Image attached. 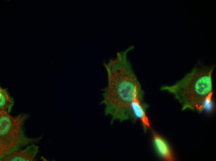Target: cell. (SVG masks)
<instances>
[{"label": "cell", "instance_id": "obj_1", "mask_svg": "<svg viewBox=\"0 0 216 161\" xmlns=\"http://www.w3.org/2000/svg\"><path fill=\"white\" fill-rule=\"evenodd\" d=\"M106 86L102 90L100 104L104 106L111 124L132 120L130 107L136 98L144 99V92L137 77L127 60L125 54L106 66Z\"/></svg>", "mask_w": 216, "mask_h": 161}, {"label": "cell", "instance_id": "obj_2", "mask_svg": "<svg viewBox=\"0 0 216 161\" xmlns=\"http://www.w3.org/2000/svg\"><path fill=\"white\" fill-rule=\"evenodd\" d=\"M213 68L195 69L174 84L162 86L161 90L173 95L182 111L209 110L213 95Z\"/></svg>", "mask_w": 216, "mask_h": 161}, {"label": "cell", "instance_id": "obj_3", "mask_svg": "<svg viewBox=\"0 0 216 161\" xmlns=\"http://www.w3.org/2000/svg\"><path fill=\"white\" fill-rule=\"evenodd\" d=\"M29 117L25 113L13 117L0 110V159L42 139V136L29 138L25 134L24 125Z\"/></svg>", "mask_w": 216, "mask_h": 161}, {"label": "cell", "instance_id": "obj_4", "mask_svg": "<svg viewBox=\"0 0 216 161\" xmlns=\"http://www.w3.org/2000/svg\"><path fill=\"white\" fill-rule=\"evenodd\" d=\"M147 105L144 99L137 98L131 102L130 109L132 120H139L141 122L144 130L146 132L150 128L151 124L146 113Z\"/></svg>", "mask_w": 216, "mask_h": 161}, {"label": "cell", "instance_id": "obj_5", "mask_svg": "<svg viewBox=\"0 0 216 161\" xmlns=\"http://www.w3.org/2000/svg\"><path fill=\"white\" fill-rule=\"evenodd\" d=\"M39 147L34 144L24 149L15 151L0 159V161H33L38 152Z\"/></svg>", "mask_w": 216, "mask_h": 161}, {"label": "cell", "instance_id": "obj_6", "mask_svg": "<svg viewBox=\"0 0 216 161\" xmlns=\"http://www.w3.org/2000/svg\"><path fill=\"white\" fill-rule=\"evenodd\" d=\"M152 135L154 145L159 155L165 160L174 161L173 155L166 141L155 131L152 132Z\"/></svg>", "mask_w": 216, "mask_h": 161}, {"label": "cell", "instance_id": "obj_7", "mask_svg": "<svg viewBox=\"0 0 216 161\" xmlns=\"http://www.w3.org/2000/svg\"><path fill=\"white\" fill-rule=\"evenodd\" d=\"M14 99L6 89L0 87V110H4L9 113L14 104Z\"/></svg>", "mask_w": 216, "mask_h": 161}]
</instances>
